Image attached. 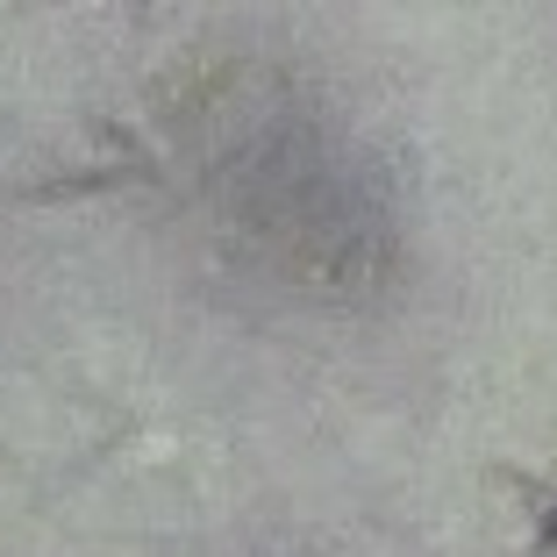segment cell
<instances>
[{"label":"cell","instance_id":"3","mask_svg":"<svg viewBox=\"0 0 557 557\" xmlns=\"http://www.w3.org/2000/svg\"><path fill=\"white\" fill-rule=\"evenodd\" d=\"M522 557H557V508H550V515H536V536L522 543Z\"/></svg>","mask_w":557,"mask_h":557},{"label":"cell","instance_id":"2","mask_svg":"<svg viewBox=\"0 0 557 557\" xmlns=\"http://www.w3.org/2000/svg\"><path fill=\"white\" fill-rule=\"evenodd\" d=\"M493 479L515 486V493H522V508H536V515L557 508V486H550V479H536V472H522V465H493Z\"/></svg>","mask_w":557,"mask_h":557},{"label":"cell","instance_id":"1","mask_svg":"<svg viewBox=\"0 0 557 557\" xmlns=\"http://www.w3.org/2000/svg\"><path fill=\"white\" fill-rule=\"evenodd\" d=\"M158 186V172H144V164H86V172H58V180H36L22 186L15 200H29V208H58V200H86V194H115V186Z\"/></svg>","mask_w":557,"mask_h":557}]
</instances>
